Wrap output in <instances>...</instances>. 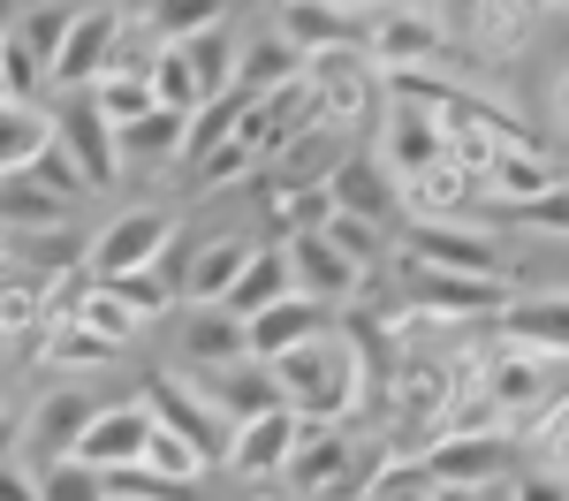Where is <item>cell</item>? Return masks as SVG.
<instances>
[{
    "label": "cell",
    "instance_id": "1",
    "mask_svg": "<svg viewBox=\"0 0 569 501\" xmlns=\"http://www.w3.org/2000/svg\"><path fill=\"white\" fill-rule=\"evenodd\" d=\"M273 380H281V403L297 410V418H311V425H350L380 372L357 350L350 327H327L319 342H305V350H289V358L273 364Z\"/></svg>",
    "mask_w": 569,
    "mask_h": 501
},
{
    "label": "cell",
    "instance_id": "2",
    "mask_svg": "<svg viewBox=\"0 0 569 501\" xmlns=\"http://www.w3.org/2000/svg\"><path fill=\"white\" fill-rule=\"evenodd\" d=\"M486 395L493 410L509 418V433L531 441L555 403H569V358H547V350H517V342H501L493 334V358H486Z\"/></svg>",
    "mask_w": 569,
    "mask_h": 501
},
{
    "label": "cell",
    "instance_id": "3",
    "mask_svg": "<svg viewBox=\"0 0 569 501\" xmlns=\"http://www.w3.org/2000/svg\"><path fill=\"white\" fill-rule=\"evenodd\" d=\"M176 236H182L176 213H160V206H130V213H114V221L91 236L84 273H91V281H130V273H152V267H160V251H168Z\"/></svg>",
    "mask_w": 569,
    "mask_h": 501
},
{
    "label": "cell",
    "instance_id": "4",
    "mask_svg": "<svg viewBox=\"0 0 569 501\" xmlns=\"http://www.w3.org/2000/svg\"><path fill=\"white\" fill-rule=\"evenodd\" d=\"M517 449H525V441H517L509 425H493V433H433V449H426L418 471H426L433 487H471V494H479V487H509V479H517Z\"/></svg>",
    "mask_w": 569,
    "mask_h": 501
},
{
    "label": "cell",
    "instance_id": "5",
    "mask_svg": "<svg viewBox=\"0 0 569 501\" xmlns=\"http://www.w3.org/2000/svg\"><path fill=\"white\" fill-rule=\"evenodd\" d=\"M144 403H152L160 425H176L206 463H228V449H236V418L206 395V380H198V372H168V380H152V388H144Z\"/></svg>",
    "mask_w": 569,
    "mask_h": 501
},
{
    "label": "cell",
    "instance_id": "6",
    "mask_svg": "<svg viewBox=\"0 0 569 501\" xmlns=\"http://www.w3.org/2000/svg\"><path fill=\"white\" fill-rule=\"evenodd\" d=\"M410 267V312H433L440 327H471V319H501L517 304V281H486V273H440V267Z\"/></svg>",
    "mask_w": 569,
    "mask_h": 501
},
{
    "label": "cell",
    "instance_id": "7",
    "mask_svg": "<svg viewBox=\"0 0 569 501\" xmlns=\"http://www.w3.org/2000/svg\"><path fill=\"white\" fill-rule=\"evenodd\" d=\"M440 53H448V23H440L433 8H410V0H395V8H380V16L365 23V61H372L380 77L433 69Z\"/></svg>",
    "mask_w": 569,
    "mask_h": 501
},
{
    "label": "cell",
    "instance_id": "8",
    "mask_svg": "<svg viewBox=\"0 0 569 501\" xmlns=\"http://www.w3.org/2000/svg\"><path fill=\"white\" fill-rule=\"evenodd\" d=\"M410 259L440 273H486V281H509V251L501 236L479 221H410Z\"/></svg>",
    "mask_w": 569,
    "mask_h": 501
},
{
    "label": "cell",
    "instance_id": "9",
    "mask_svg": "<svg viewBox=\"0 0 569 501\" xmlns=\"http://www.w3.org/2000/svg\"><path fill=\"white\" fill-rule=\"evenodd\" d=\"M53 144L77 160L84 190H107V182L122 176V144H114V122L99 114V99H91V91H61V107H53Z\"/></svg>",
    "mask_w": 569,
    "mask_h": 501
},
{
    "label": "cell",
    "instance_id": "10",
    "mask_svg": "<svg viewBox=\"0 0 569 501\" xmlns=\"http://www.w3.org/2000/svg\"><path fill=\"white\" fill-rule=\"evenodd\" d=\"M122 23H130V8H114V0H84V8H77V31L61 46V61H53V99H61V91H91L114 69Z\"/></svg>",
    "mask_w": 569,
    "mask_h": 501
},
{
    "label": "cell",
    "instance_id": "11",
    "mask_svg": "<svg viewBox=\"0 0 569 501\" xmlns=\"http://www.w3.org/2000/svg\"><path fill=\"white\" fill-rule=\"evenodd\" d=\"M372 152H380L402 182H418V176H433L440 160H448V122H440L433 107H418V99H388L380 144H372Z\"/></svg>",
    "mask_w": 569,
    "mask_h": 501
},
{
    "label": "cell",
    "instance_id": "12",
    "mask_svg": "<svg viewBox=\"0 0 569 501\" xmlns=\"http://www.w3.org/2000/svg\"><path fill=\"white\" fill-rule=\"evenodd\" d=\"M176 350L182 372H228L251 358V319H236L228 304H176Z\"/></svg>",
    "mask_w": 569,
    "mask_h": 501
},
{
    "label": "cell",
    "instance_id": "13",
    "mask_svg": "<svg viewBox=\"0 0 569 501\" xmlns=\"http://www.w3.org/2000/svg\"><path fill=\"white\" fill-rule=\"evenodd\" d=\"M327 198H335V213H357V221H410V198H402V176H395L380 152H350L342 168H335V182H327Z\"/></svg>",
    "mask_w": 569,
    "mask_h": 501
},
{
    "label": "cell",
    "instance_id": "14",
    "mask_svg": "<svg viewBox=\"0 0 569 501\" xmlns=\"http://www.w3.org/2000/svg\"><path fill=\"white\" fill-rule=\"evenodd\" d=\"M311 69V91H319V122L335 130H357L372 114V91H380V69L365 61V46H342V53H319L305 61Z\"/></svg>",
    "mask_w": 569,
    "mask_h": 501
},
{
    "label": "cell",
    "instance_id": "15",
    "mask_svg": "<svg viewBox=\"0 0 569 501\" xmlns=\"http://www.w3.org/2000/svg\"><path fill=\"white\" fill-rule=\"evenodd\" d=\"M311 418H297V410H266V418H243L236 425V449H228V471L236 479H273L281 487V471H289V455H297V441H305Z\"/></svg>",
    "mask_w": 569,
    "mask_h": 501
},
{
    "label": "cell",
    "instance_id": "16",
    "mask_svg": "<svg viewBox=\"0 0 569 501\" xmlns=\"http://www.w3.org/2000/svg\"><path fill=\"white\" fill-rule=\"evenodd\" d=\"M152 403L144 395H130V403H99V418H91V433H84V463H99V471H137L144 463V449H152Z\"/></svg>",
    "mask_w": 569,
    "mask_h": 501
},
{
    "label": "cell",
    "instance_id": "17",
    "mask_svg": "<svg viewBox=\"0 0 569 501\" xmlns=\"http://www.w3.org/2000/svg\"><path fill=\"white\" fill-rule=\"evenodd\" d=\"M357 144L350 130H335V122H311V130H297L273 160H266V182H297V190H327L335 182V168L350 160Z\"/></svg>",
    "mask_w": 569,
    "mask_h": 501
},
{
    "label": "cell",
    "instance_id": "18",
    "mask_svg": "<svg viewBox=\"0 0 569 501\" xmlns=\"http://www.w3.org/2000/svg\"><path fill=\"white\" fill-rule=\"evenodd\" d=\"M251 251H259V236H243V228H228V236H213V243H190L182 304H228V289H236L243 267H251Z\"/></svg>",
    "mask_w": 569,
    "mask_h": 501
},
{
    "label": "cell",
    "instance_id": "19",
    "mask_svg": "<svg viewBox=\"0 0 569 501\" xmlns=\"http://www.w3.org/2000/svg\"><path fill=\"white\" fill-rule=\"evenodd\" d=\"M327 327H335V304H319V297H305V289H297V297H281L273 312L251 319V358H259V364H281L289 350L319 342Z\"/></svg>",
    "mask_w": 569,
    "mask_h": 501
},
{
    "label": "cell",
    "instance_id": "20",
    "mask_svg": "<svg viewBox=\"0 0 569 501\" xmlns=\"http://www.w3.org/2000/svg\"><path fill=\"white\" fill-rule=\"evenodd\" d=\"M91 418H99V403H91L84 388H53V395H39L31 403V418H23V441L39 449V463H53V455H77L91 433Z\"/></svg>",
    "mask_w": 569,
    "mask_h": 501
},
{
    "label": "cell",
    "instance_id": "21",
    "mask_svg": "<svg viewBox=\"0 0 569 501\" xmlns=\"http://www.w3.org/2000/svg\"><path fill=\"white\" fill-rule=\"evenodd\" d=\"M289 267H297V289L319 297V304H335V312H350L357 297H365V267L342 259L327 236H297V243H289Z\"/></svg>",
    "mask_w": 569,
    "mask_h": 501
},
{
    "label": "cell",
    "instance_id": "22",
    "mask_svg": "<svg viewBox=\"0 0 569 501\" xmlns=\"http://www.w3.org/2000/svg\"><path fill=\"white\" fill-rule=\"evenodd\" d=\"M501 342L517 350H547V358H569V289H539V297H517L509 312L493 319Z\"/></svg>",
    "mask_w": 569,
    "mask_h": 501
},
{
    "label": "cell",
    "instance_id": "23",
    "mask_svg": "<svg viewBox=\"0 0 569 501\" xmlns=\"http://www.w3.org/2000/svg\"><path fill=\"white\" fill-rule=\"evenodd\" d=\"M281 39L297 46L305 61H319V53L365 46V23H357L350 8H335V0H289V8H281Z\"/></svg>",
    "mask_w": 569,
    "mask_h": 501
},
{
    "label": "cell",
    "instance_id": "24",
    "mask_svg": "<svg viewBox=\"0 0 569 501\" xmlns=\"http://www.w3.org/2000/svg\"><path fill=\"white\" fill-rule=\"evenodd\" d=\"M69 190H53L39 168H23V176H0V228L8 236H39V228H69Z\"/></svg>",
    "mask_w": 569,
    "mask_h": 501
},
{
    "label": "cell",
    "instance_id": "25",
    "mask_svg": "<svg viewBox=\"0 0 569 501\" xmlns=\"http://www.w3.org/2000/svg\"><path fill=\"white\" fill-rule=\"evenodd\" d=\"M281 297H297L289 243H259V251H251V267H243V281L228 289V312H236V319H259V312H273Z\"/></svg>",
    "mask_w": 569,
    "mask_h": 501
},
{
    "label": "cell",
    "instance_id": "26",
    "mask_svg": "<svg viewBox=\"0 0 569 501\" xmlns=\"http://www.w3.org/2000/svg\"><path fill=\"white\" fill-rule=\"evenodd\" d=\"M198 380H206V395H213L236 425H243V418H266V410H281V380H273V364H259V358L228 364V372H198Z\"/></svg>",
    "mask_w": 569,
    "mask_h": 501
},
{
    "label": "cell",
    "instance_id": "27",
    "mask_svg": "<svg viewBox=\"0 0 569 501\" xmlns=\"http://www.w3.org/2000/svg\"><path fill=\"white\" fill-rule=\"evenodd\" d=\"M46 144H53V107H39V99H0V176L39 168Z\"/></svg>",
    "mask_w": 569,
    "mask_h": 501
},
{
    "label": "cell",
    "instance_id": "28",
    "mask_svg": "<svg viewBox=\"0 0 569 501\" xmlns=\"http://www.w3.org/2000/svg\"><path fill=\"white\" fill-rule=\"evenodd\" d=\"M114 144H122V168H168V160H182V144H190V114L152 107V114L122 122V130H114Z\"/></svg>",
    "mask_w": 569,
    "mask_h": 501
},
{
    "label": "cell",
    "instance_id": "29",
    "mask_svg": "<svg viewBox=\"0 0 569 501\" xmlns=\"http://www.w3.org/2000/svg\"><path fill=\"white\" fill-rule=\"evenodd\" d=\"M69 319H77V327H91L99 342H114V350H130L137 334L152 327V312H144V304H130L114 281H84V297H77V312H69Z\"/></svg>",
    "mask_w": 569,
    "mask_h": 501
},
{
    "label": "cell",
    "instance_id": "30",
    "mask_svg": "<svg viewBox=\"0 0 569 501\" xmlns=\"http://www.w3.org/2000/svg\"><path fill=\"white\" fill-rule=\"evenodd\" d=\"M335 221V198L327 190H297V182H266V228L273 243H297V236H319Z\"/></svg>",
    "mask_w": 569,
    "mask_h": 501
},
{
    "label": "cell",
    "instance_id": "31",
    "mask_svg": "<svg viewBox=\"0 0 569 501\" xmlns=\"http://www.w3.org/2000/svg\"><path fill=\"white\" fill-rule=\"evenodd\" d=\"M555 182H569V176L539 152V144H509V152H501V168H493V198L517 213V206H531V198H547Z\"/></svg>",
    "mask_w": 569,
    "mask_h": 501
},
{
    "label": "cell",
    "instance_id": "32",
    "mask_svg": "<svg viewBox=\"0 0 569 501\" xmlns=\"http://www.w3.org/2000/svg\"><path fill=\"white\" fill-rule=\"evenodd\" d=\"M114 358H122V350H114V342H99V334L77 327V319H53V327H46V342H39L46 372H107Z\"/></svg>",
    "mask_w": 569,
    "mask_h": 501
},
{
    "label": "cell",
    "instance_id": "33",
    "mask_svg": "<svg viewBox=\"0 0 569 501\" xmlns=\"http://www.w3.org/2000/svg\"><path fill=\"white\" fill-rule=\"evenodd\" d=\"M251 107H259L251 91H220V99H206V107L190 114V144H182V160L198 168L206 152H220L228 137H236V130H243V122H251Z\"/></svg>",
    "mask_w": 569,
    "mask_h": 501
},
{
    "label": "cell",
    "instance_id": "34",
    "mask_svg": "<svg viewBox=\"0 0 569 501\" xmlns=\"http://www.w3.org/2000/svg\"><path fill=\"white\" fill-rule=\"evenodd\" d=\"M305 77V53L281 39H259V46H243V69H236V91H251V99H266V91H281V84H297Z\"/></svg>",
    "mask_w": 569,
    "mask_h": 501
},
{
    "label": "cell",
    "instance_id": "35",
    "mask_svg": "<svg viewBox=\"0 0 569 501\" xmlns=\"http://www.w3.org/2000/svg\"><path fill=\"white\" fill-rule=\"evenodd\" d=\"M39 501H114V471H99L84 455H53L39 463Z\"/></svg>",
    "mask_w": 569,
    "mask_h": 501
},
{
    "label": "cell",
    "instance_id": "36",
    "mask_svg": "<svg viewBox=\"0 0 569 501\" xmlns=\"http://www.w3.org/2000/svg\"><path fill=\"white\" fill-rule=\"evenodd\" d=\"M144 16H152V31L168 46H190L228 23V0H144Z\"/></svg>",
    "mask_w": 569,
    "mask_h": 501
},
{
    "label": "cell",
    "instance_id": "37",
    "mask_svg": "<svg viewBox=\"0 0 569 501\" xmlns=\"http://www.w3.org/2000/svg\"><path fill=\"white\" fill-rule=\"evenodd\" d=\"M69 31H77V0H46V8H31V16H23V31H16V39H23L31 53H39L46 84H53V61H61Z\"/></svg>",
    "mask_w": 569,
    "mask_h": 501
},
{
    "label": "cell",
    "instance_id": "38",
    "mask_svg": "<svg viewBox=\"0 0 569 501\" xmlns=\"http://www.w3.org/2000/svg\"><path fill=\"white\" fill-rule=\"evenodd\" d=\"M152 91H160V107H176V114H198L213 91L198 77V61H190V46H168L160 53V69H152Z\"/></svg>",
    "mask_w": 569,
    "mask_h": 501
},
{
    "label": "cell",
    "instance_id": "39",
    "mask_svg": "<svg viewBox=\"0 0 569 501\" xmlns=\"http://www.w3.org/2000/svg\"><path fill=\"white\" fill-rule=\"evenodd\" d=\"M259 168H266V152H259V144H251V137H243V130H236V137H228V144H220V152H206V160H198L190 176H198V190H228V182L259 176Z\"/></svg>",
    "mask_w": 569,
    "mask_h": 501
},
{
    "label": "cell",
    "instance_id": "40",
    "mask_svg": "<svg viewBox=\"0 0 569 501\" xmlns=\"http://www.w3.org/2000/svg\"><path fill=\"white\" fill-rule=\"evenodd\" d=\"M144 471H160V479H176V487H198V479H206L213 463H206V455L190 449V441H182L176 425H152V449H144Z\"/></svg>",
    "mask_w": 569,
    "mask_h": 501
},
{
    "label": "cell",
    "instance_id": "41",
    "mask_svg": "<svg viewBox=\"0 0 569 501\" xmlns=\"http://www.w3.org/2000/svg\"><path fill=\"white\" fill-rule=\"evenodd\" d=\"M190 61H198V77H206V91H236V69H243V46H236V31L220 23V31H206V39H190Z\"/></svg>",
    "mask_w": 569,
    "mask_h": 501
},
{
    "label": "cell",
    "instance_id": "42",
    "mask_svg": "<svg viewBox=\"0 0 569 501\" xmlns=\"http://www.w3.org/2000/svg\"><path fill=\"white\" fill-rule=\"evenodd\" d=\"M91 99H99V114H107L114 130L160 107V91H152V77H99V84H91Z\"/></svg>",
    "mask_w": 569,
    "mask_h": 501
},
{
    "label": "cell",
    "instance_id": "43",
    "mask_svg": "<svg viewBox=\"0 0 569 501\" xmlns=\"http://www.w3.org/2000/svg\"><path fill=\"white\" fill-rule=\"evenodd\" d=\"M319 236H327V243H335L342 259H357L365 273H372L380 259H388V228H380V221H357V213H335V221L319 228Z\"/></svg>",
    "mask_w": 569,
    "mask_h": 501
},
{
    "label": "cell",
    "instance_id": "44",
    "mask_svg": "<svg viewBox=\"0 0 569 501\" xmlns=\"http://www.w3.org/2000/svg\"><path fill=\"white\" fill-rule=\"evenodd\" d=\"M517 228H531V236H562V243H569V182H555L547 198L517 206Z\"/></svg>",
    "mask_w": 569,
    "mask_h": 501
},
{
    "label": "cell",
    "instance_id": "45",
    "mask_svg": "<svg viewBox=\"0 0 569 501\" xmlns=\"http://www.w3.org/2000/svg\"><path fill=\"white\" fill-rule=\"evenodd\" d=\"M531 441H539V463L569 479V403H555V418H547V425H539Z\"/></svg>",
    "mask_w": 569,
    "mask_h": 501
},
{
    "label": "cell",
    "instance_id": "46",
    "mask_svg": "<svg viewBox=\"0 0 569 501\" xmlns=\"http://www.w3.org/2000/svg\"><path fill=\"white\" fill-rule=\"evenodd\" d=\"M509 494L517 501H569V479L539 463V471H517V479H509Z\"/></svg>",
    "mask_w": 569,
    "mask_h": 501
},
{
    "label": "cell",
    "instance_id": "47",
    "mask_svg": "<svg viewBox=\"0 0 569 501\" xmlns=\"http://www.w3.org/2000/svg\"><path fill=\"white\" fill-rule=\"evenodd\" d=\"M433 16L448 31H486V16H493V0H433Z\"/></svg>",
    "mask_w": 569,
    "mask_h": 501
},
{
    "label": "cell",
    "instance_id": "48",
    "mask_svg": "<svg viewBox=\"0 0 569 501\" xmlns=\"http://www.w3.org/2000/svg\"><path fill=\"white\" fill-rule=\"evenodd\" d=\"M0 501H39V479H31L16 455H0Z\"/></svg>",
    "mask_w": 569,
    "mask_h": 501
},
{
    "label": "cell",
    "instance_id": "49",
    "mask_svg": "<svg viewBox=\"0 0 569 501\" xmlns=\"http://www.w3.org/2000/svg\"><path fill=\"white\" fill-rule=\"evenodd\" d=\"M16 441H23V418H16V410H0V455H16Z\"/></svg>",
    "mask_w": 569,
    "mask_h": 501
},
{
    "label": "cell",
    "instance_id": "50",
    "mask_svg": "<svg viewBox=\"0 0 569 501\" xmlns=\"http://www.w3.org/2000/svg\"><path fill=\"white\" fill-rule=\"evenodd\" d=\"M501 16H539V8H562V0H493Z\"/></svg>",
    "mask_w": 569,
    "mask_h": 501
},
{
    "label": "cell",
    "instance_id": "51",
    "mask_svg": "<svg viewBox=\"0 0 569 501\" xmlns=\"http://www.w3.org/2000/svg\"><path fill=\"white\" fill-rule=\"evenodd\" d=\"M335 8H350L357 23H372V16H380V8H395V0H335Z\"/></svg>",
    "mask_w": 569,
    "mask_h": 501
},
{
    "label": "cell",
    "instance_id": "52",
    "mask_svg": "<svg viewBox=\"0 0 569 501\" xmlns=\"http://www.w3.org/2000/svg\"><path fill=\"white\" fill-rule=\"evenodd\" d=\"M16 31H23V8H16V0H0V39H16Z\"/></svg>",
    "mask_w": 569,
    "mask_h": 501
},
{
    "label": "cell",
    "instance_id": "53",
    "mask_svg": "<svg viewBox=\"0 0 569 501\" xmlns=\"http://www.w3.org/2000/svg\"><path fill=\"white\" fill-rule=\"evenodd\" d=\"M8 273H16V236L0 228V281H8Z\"/></svg>",
    "mask_w": 569,
    "mask_h": 501
},
{
    "label": "cell",
    "instance_id": "54",
    "mask_svg": "<svg viewBox=\"0 0 569 501\" xmlns=\"http://www.w3.org/2000/svg\"><path fill=\"white\" fill-rule=\"evenodd\" d=\"M426 501H479V494H471V487H433Z\"/></svg>",
    "mask_w": 569,
    "mask_h": 501
},
{
    "label": "cell",
    "instance_id": "55",
    "mask_svg": "<svg viewBox=\"0 0 569 501\" xmlns=\"http://www.w3.org/2000/svg\"><path fill=\"white\" fill-rule=\"evenodd\" d=\"M555 114H562V122H569V69H562V77H555Z\"/></svg>",
    "mask_w": 569,
    "mask_h": 501
},
{
    "label": "cell",
    "instance_id": "56",
    "mask_svg": "<svg viewBox=\"0 0 569 501\" xmlns=\"http://www.w3.org/2000/svg\"><path fill=\"white\" fill-rule=\"evenodd\" d=\"M479 501H517V494H509V487H479Z\"/></svg>",
    "mask_w": 569,
    "mask_h": 501
}]
</instances>
